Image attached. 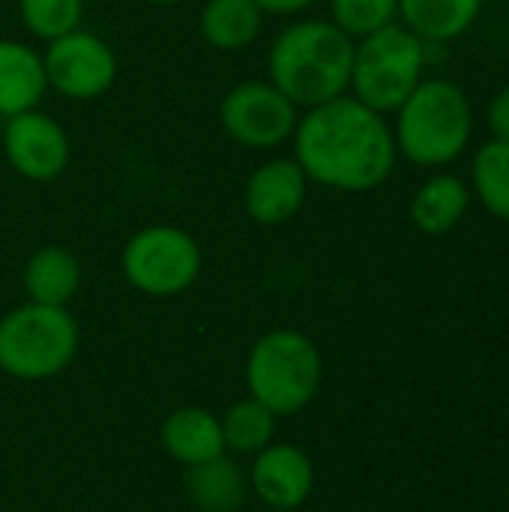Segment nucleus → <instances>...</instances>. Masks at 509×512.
<instances>
[{
  "label": "nucleus",
  "mask_w": 509,
  "mask_h": 512,
  "mask_svg": "<svg viewBox=\"0 0 509 512\" xmlns=\"http://www.w3.org/2000/svg\"><path fill=\"white\" fill-rule=\"evenodd\" d=\"M300 108L270 81H240L219 102L222 132L246 150H279L294 138Z\"/></svg>",
  "instance_id": "obj_8"
},
{
  "label": "nucleus",
  "mask_w": 509,
  "mask_h": 512,
  "mask_svg": "<svg viewBox=\"0 0 509 512\" xmlns=\"http://www.w3.org/2000/svg\"><path fill=\"white\" fill-rule=\"evenodd\" d=\"M252 492L270 510H300L315 489L312 459L294 444H267L255 453Z\"/></svg>",
  "instance_id": "obj_12"
},
{
  "label": "nucleus",
  "mask_w": 509,
  "mask_h": 512,
  "mask_svg": "<svg viewBox=\"0 0 509 512\" xmlns=\"http://www.w3.org/2000/svg\"><path fill=\"white\" fill-rule=\"evenodd\" d=\"M483 12V0H399V24L426 45L465 36Z\"/></svg>",
  "instance_id": "obj_18"
},
{
  "label": "nucleus",
  "mask_w": 509,
  "mask_h": 512,
  "mask_svg": "<svg viewBox=\"0 0 509 512\" xmlns=\"http://www.w3.org/2000/svg\"><path fill=\"white\" fill-rule=\"evenodd\" d=\"M471 198L474 195L465 177L453 171H435L417 186L408 204L411 225L426 237H444L462 225L471 210Z\"/></svg>",
  "instance_id": "obj_13"
},
{
  "label": "nucleus",
  "mask_w": 509,
  "mask_h": 512,
  "mask_svg": "<svg viewBox=\"0 0 509 512\" xmlns=\"http://www.w3.org/2000/svg\"><path fill=\"white\" fill-rule=\"evenodd\" d=\"M309 195V177L294 156H276L261 162L243 186V207L252 222L276 228L291 222Z\"/></svg>",
  "instance_id": "obj_11"
},
{
  "label": "nucleus",
  "mask_w": 509,
  "mask_h": 512,
  "mask_svg": "<svg viewBox=\"0 0 509 512\" xmlns=\"http://www.w3.org/2000/svg\"><path fill=\"white\" fill-rule=\"evenodd\" d=\"M426 63L429 45L405 24H387L354 42L348 93L390 117L426 78Z\"/></svg>",
  "instance_id": "obj_4"
},
{
  "label": "nucleus",
  "mask_w": 509,
  "mask_h": 512,
  "mask_svg": "<svg viewBox=\"0 0 509 512\" xmlns=\"http://www.w3.org/2000/svg\"><path fill=\"white\" fill-rule=\"evenodd\" d=\"M48 93L42 54L24 39L0 36V120L39 108Z\"/></svg>",
  "instance_id": "obj_14"
},
{
  "label": "nucleus",
  "mask_w": 509,
  "mask_h": 512,
  "mask_svg": "<svg viewBox=\"0 0 509 512\" xmlns=\"http://www.w3.org/2000/svg\"><path fill=\"white\" fill-rule=\"evenodd\" d=\"M354 39L330 18H300L276 33L267 51V78L300 108H315L351 87Z\"/></svg>",
  "instance_id": "obj_2"
},
{
  "label": "nucleus",
  "mask_w": 509,
  "mask_h": 512,
  "mask_svg": "<svg viewBox=\"0 0 509 512\" xmlns=\"http://www.w3.org/2000/svg\"><path fill=\"white\" fill-rule=\"evenodd\" d=\"M219 423H222L225 450H234L240 456L261 453L273 441V432H276V414L252 396L237 402Z\"/></svg>",
  "instance_id": "obj_21"
},
{
  "label": "nucleus",
  "mask_w": 509,
  "mask_h": 512,
  "mask_svg": "<svg viewBox=\"0 0 509 512\" xmlns=\"http://www.w3.org/2000/svg\"><path fill=\"white\" fill-rule=\"evenodd\" d=\"M318 345L300 330H273L255 342L246 360L249 396L279 414L303 411L321 387Z\"/></svg>",
  "instance_id": "obj_6"
},
{
  "label": "nucleus",
  "mask_w": 509,
  "mask_h": 512,
  "mask_svg": "<svg viewBox=\"0 0 509 512\" xmlns=\"http://www.w3.org/2000/svg\"><path fill=\"white\" fill-rule=\"evenodd\" d=\"M291 147L309 183L333 192H375L399 162L390 117L351 93L300 111Z\"/></svg>",
  "instance_id": "obj_1"
},
{
  "label": "nucleus",
  "mask_w": 509,
  "mask_h": 512,
  "mask_svg": "<svg viewBox=\"0 0 509 512\" xmlns=\"http://www.w3.org/2000/svg\"><path fill=\"white\" fill-rule=\"evenodd\" d=\"M18 18L30 36L51 42L81 27L84 0H18Z\"/></svg>",
  "instance_id": "obj_22"
},
{
  "label": "nucleus",
  "mask_w": 509,
  "mask_h": 512,
  "mask_svg": "<svg viewBox=\"0 0 509 512\" xmlns=\"http://www.w3.org/2000/svg\"><path fill=\"white\" fill-rule=\"evenodd\" d=\"M270 512H297V510H270Z\"/></svg>",
  "instance_id": "obj_27"
},
{
  "label": "nucleus",
  "mask_w": 509,
  "mask_h": 512,
  "mask_svg": "<svg viewBox=\"0 0 509 512\" xmlns=\"http://www.w3.org/2000/svg\"><path fill=\"white\" fill-rule=\"evenodd\" d=\"M21 282L30 303L66 306L81 288V264L66 246H42L27 258Z\"/></svg>",
  "instance_id": "obj_16"
},
{
  "label": "nucleus",
  "mask_w": 509,
  "mask_h": 512,
  "mask_svg": "<svg viewBox=\"0 0 509 512\" xmlns=\"http://www.w3.org/2000/svg\"><path fill=\"white\" fill-rule=\"evenodd\" d=\"M264 9L255 0H207L198 15L201 36L210 48L237 54L264 30Z\"/></svg>",
  "instance_id": "obj_17"
},
{
  "label": "nucleus",
  "mask_w": 509,
  "mask_h": 512,
  "mask_svg": "<svg viewBox=\"0 0 509 512\" xmlns=\"http://www.w3.org/2000/svg\"><path fill=\"white\" fill-rule=\"evenodd\" d=\"M330 21L354 42L399 21V0H327Z\"/></svg>",
  "instance_id": "obj_23"
},
{
  "label": "nucleus",
  "mask_w": 509,
  "mask_h": 512,
  "mask_svg": "<svg viewBox=\"0 0 509 512\" xmlns=\"http://www.w3.org/2000/svg\"><path fill=\"white\" fill-rule=\"evenodd\" d=\"M486 126L495 141H509V84L498 87L486 102Z\"/></svg>",
  "instance_id": "obj_24"
},
{
  "label": "nucleus",
  "mask_w": 509,
  "mask_h": 512,
  "mask_svg": "<svg viewBox=\"0 0 509 512\" xmlns=\"http://www.w3.org/2000/svg\"><path fill=\"white\" fill-rule=\"evenodd\" d=\"M468 186L486 213L509 222V141L489 138L474 150Z\"/></svg>",
  "instance_id": "obj_20"
},
{
  "label": "nucleus",
  "mask_w": 509,
  "mask_h": 512,
  "mask_svg": "<svg viewBox=\"0 0 509 512\" xmlns=\"http://www.w3.org/2000/svg\"><path fill=\"white\" fill-rule=\"evenodd\" d=\"M3 156L9 168L30 183H51L72 162L69 132L51 114L30 108L3 123Z\"/></svg>",
  "instance_id": "obj_10"
},
{
  "label": "nucleus",
  "mask_w": 509,
  "mask_h": 512,
  "mask_svg": "<svg viewBox=\"0 0 509 512\" xmlns=\"http://www.w3.org/2000/svg\"><path fill=\"white\" fill-rule=\"evenodd\" d=\"M393 138L402 159L444 171L459 162L474 138V105L453 78H423L393 111Z\"/></svg>",
  "instance_id": "obj_3"
},
{
  "label": "nucleus",
  "mask_w": 509,
  "mask_h": 512,
  "mask_svg": "<svg viewBox=\"0 0 509 512\" xmlns=\"http://www.w3.org/2000/svg\"><path fill=\"white\" fill-rule=\"evenodd\" d=\"M162 447L180 465H204L225 453L222 423L204 408H180L162 423Z\"/></svg>",
  "instance_id": "obj_15"
},
{
  "label": "nucleus",
  "mask_w": 509,
  "mask_h": 512,
  "mask_svg": "<svg viewBox=\"0 0 509 512\" xmlns=\"http://www.w3.org/2000/svg\"><path fill=\"white\" fill-rule=\"evenodd\" d=\"M78 324L66 306L24 303L0 318V369L18 381L60 375L78 351Z\"/></svg>",
  "instance_id": "obj_5"
},
{
  "label": "nucleus",
  "mask_w": 509,
  "mask_h": 512,
  "mask_svg": "<svg viewBox=\"0 0 509 512\" xmlns=\"http://www.w3.org/2000/svg\"><path fill=\"white\" fill-rule=\"evenodd\" d=\"M201 246L177 225H147L135 231L120 255L126 282L147 297H174L201 276Z\"/></svg>",
  "instance_id": "obj_7"
},
{
  "label": "nucleus",
  "mask_w": 509,
  "mask_h": 512,
  "mask_svg": "<svg viewBox=\"0 0 509 512\" xmlns=\"http://www.w3.org/2000/svg\"><path fill=\"white\" fill-rule=\"evenodd\" d=\"M186 492L204 512H234L246 498V480L225 453L186 471Z\"/></svg>",
  "instance_id": "obj_19"
},
{
  "label": "nucleus",
  "mask_w": 509,
  "mask_h": 512,
  "mask_svg": "<svg viewBox=\"0 0 509 512\" xmlns=\"http://www.w3.org/2000/svg\"><path fill=\"white\" fill-rule=\"evenodd\" d=\"M42 66L48 90L72 102H93L117 81L114 48L84 27L45 42Z\"/></svg>",
  "instance_id": "obj_9"
},
{
  "label": "nucleus",
  "mask_w": 509,
  "mask_h": 512,
  "mask_svg": "<svg viewBox=\"0 0 509 512\" xmlns=\"http://www.w3.org/2000/svg\"><path fill=\"white\" fill-rule=\"evenodd\" d=\"M255 3L264 9V15H297L315 6L318 0H255Z\"/></svg>",
  "instance_id": "obj_25"
},
{
  "label": "nucleus",
  "mask_w": 509,
  "mask_h": 512,
  "mask_svg": "<svg viewBox=\"0 0 509 512\" xmlns=\"http://www.w3.org/2000/svg\"><path fill=\"white\" fill-rule=\"evenodd\" d=\"M144 3H150V6H177L183 0H144Z\"/></svg>",
  "instance_id": "obj_26"
}]
</instances>
